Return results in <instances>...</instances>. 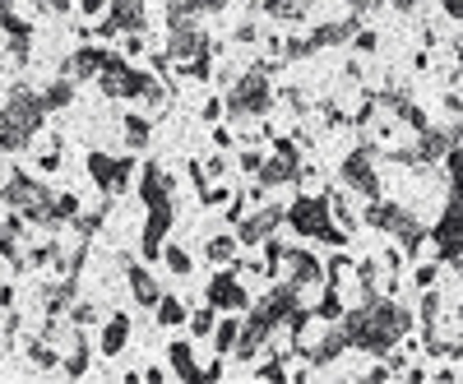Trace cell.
Here are the masks:
<instances>
[{"instance_id": "cell-53", "label": "cell", "mask_w": 463, "mask_h": 384, "mask_svg": "<svg viewBox=\"0 0 463 384\" xmlns=\"http://www.w3.org/2000/svg\"><path fill=\"white\" fill-rule=\"evenodd\" d=\"M458 352H463V348H458Z\"/></svg>"}, {"instance_id": "cell-2", "label": "cell", "mask_w": 463, "mask_h": 384, "mask_svg": "<svg viewBox=\"0 0 463 384\" xmlns=\"http://www.w3.org/2000/svg\"><path fill=\"white\" fill-rule=\"evenodd\" d=\"M52 117L43 93L28 89V84H14L5 107H0V153H19L33 144V135L43 130V121Z\"/></svg>"}, {"instance_id": "cell-3", "label": "cell", "mask_w": 463, "mask_h": 384, "mask_svg": "<svg viewBox=\"0 0 463 384\" xmlns=\"http://www.w3.org/2000/svg\"><path fill=\"white\" fill-rule=\"evenodd\" d=\"M0 200H5L14 213H24V222H33V227H61L56 222V190L43 185L37 176H28V172H10Z\"/></svg>"}, {"instance_id": "cell-5", "label": "cell", "mask_w": 463, "mask_h": 384, "mask_svg": "<svg viewBox=\"0 0 463 384\" xmlns=\"http://www.w3.org/2000/svg\"><path fill=\"white\" fill-rule=\"evenodd\" d=\"M227 117L237 121V126H246V121H255V117H264L269 107H274V89H269V70L264 65H255V70H246V74H237L232 80V93H227Z\"/></svg>"}, {"instance_id": "cell-37", "label": "cell", "mask_w": 463, "mask_h": 384, "mask_svg": "<svg viewBox=\"0 0 463 384\" xmlns=\"http://www.w3.org/2000/svg\"><path fill=\"white\" fill-rule=\"evenodd\" d=\"M316 47H311V37H292V42H283V56L288 61H301V56H311Z\"/></svg>"}, {"instance_id": "cell-26", "label": "cell", "mask_w": 463, "mask_h": 384, "mask_svg": "<svg viewBox=\"0 0 463 384\" xmlns=\"http://www.w3.org/2000/svg\"><path fill=\"white\" fill-rule=\"evenodd\" d=\"M185 301L181 296H158V324L163 329H176V324H185Z\"/></svg>"}, {"instance_id": "cell-1", "label": "cell", "mask_w": 463, "mask_h": 384, "mask_svg": "<svg viewBox=\"0 0 463 384\" xmlns=\"http://www.w3.org/2000/svg\"><path fill=\"white\" fill-rule=\"evenodd\" d=\"M338 324H343V333H347L353 348H362L371 357H384V352H394V342L412 329V315L403 311L399 301L380 296L371 287V292H362V301L353 305V311L338 315Z\"/></svg>"}, {"instance_id": "cell-9", "label": "cell", "mask_w": 463, "mask_h": 384, "mask_svg": "<svg viewBox=\"0 0 463 384\" xmlns=\"http://www.w3.org/2000/svg\"><path fill=\"white\" fill-rule=\"evenodd\" d=\"M89 176L98 181V190L121 195L135 176V158H111V153H89Z\"/></svg>"}, {"instance_id": "cell-16", "label": "cell", "mask_w": 463, "mask_h": 384, "mask_svg": "<svg viewBox=\"0 0 463 384\" xmlns=\"http://www.w3.org/2000/svg\"><path fill=\"white\" fill-rule=\"evenodd\" d=\"M102 61H107V47H93V42H84V47H74L70 52V61H65V80H98V70H102Z\"/></svg>"}, {"instance_id": "cell-20", "label": "cell", "mask_w": 463, "mask_h": 384, "mask_svg": "<svg viewBox=\"0 0 463 384\" xmlns=\"http://www.w3.org/2000/svg\"><path fill=\"white\" fill-rule=\"evenodd\" d=\"M126 278H130V292H135V301L144 305V311H148V305H158V283H153V274H148V268L144 264H130L126 259Z\"/></svg>"}, {"instance_id": "cell-34", "label": "cell", "mask_w": 463, "mask_h": 384, "mask_svg": "<svg viewBox=\"0 0 463 384\" xmlns=\"http://www.w3.org/2000/svg\"><path fill=\"white\" fill-rule=\"evenodd\" d=\"M28 357H33V366H56V361H61V357L52 352L47 338H33V342H28Z\"/></svg>"}, {"instance_id": "cell-13", "label": "cell", "mask_w": 463, "mask_h": 384, "mask_svg": "<svg viewBox=\"0 0 463 384\" xmlns=\"http://www.w3.org/2000/svg\"><path fill=\"white\" fill-rule=\"evenodd\" d=\"M204 296H209V305H213V311H246V305H250L246 287L237 283V268H222V274H213Z\"/></svg>"}, {"instance_id": "cell-42", "label": "cell", "mask_w": 463, "mask_h": 384, "mask_svg": "<svg viewBox=\"0 0 463 384\" xmlns=\"http://www.w3.org/2000/svg\"><path fill=\"white\" fill-rule=\"evenodd\" d=\"M144 52V33H126V56H139Z\"/></svg>"}, {"instance_id": "cell-23", "label": "cell", "mask_w": 463, "mask_h": 384, "mask_svg": "<svg viewBox=\"0 0 463 384\" xmlns=\"http://www.w3.org/2000/svg\"><path fill=\"white\" fill-rule=\"evenodd\" d=\"M89 370V338H84V329H70V352H65V375H74L80 379Z\"/></svg>"}, {"instance_id": "cell-21", "label": "cell", "mask_w": 463, "mask_h": 384, "mask_svg": "<svg viewBox=\"0 0 463 384\" xmlns=\"http://www.w3.org/2000/svg\"><path fill=\"white\" fill-rule=\"evenodd\" d=\"M126 338H130V315L116 311V315L102 324V348H98V352H102V357H116V352L126 348Z\"/></svg>"}, {"instance_id": "cell-19", "label": "cell", "mask_w": 463, "mask_h": 384, "mask_svg": "<svg viewBox=\"0 0 463 384\" xmlns=\"http://www.w3.org/2000/svg\"><path fill=\"white\" fill-rule=\"evenodd\" d=\"M227 10V0H167V23H185L200 14H218Z\"/></svg>"}, {"instance_id": "cell-46", "label": "cell", "mask_w": 463, "mask_h": 384, "mask_svg": "<svg viewBox=\"0 0 463 384\" xmlns=\"http://www.w3.org/2000/svg\"><path fill=\"white\" fill-rule=\"evenodd\" d=\"M218 117H222V102L209 98V102H204V121H218Z\"/></svg>"}, {"instance_id": "cell-41", "label": "cell", "mask_w": 463, "mask_h": 384, "mask_svg": "<svg viewBox=\"0 0 463 384\" xmlns=\"http://www.w3.org/2000/svg\"><path fill=\"white\" fill-rule=\"evenodd\" d=\"M200 167H204V176H213V181H218V176L227 172V163L218 158V153H213V158H209V163H200Z\"/></svg>"}, {"instance_id": "cell-32", "label": "cell", "mask_w": 463, "mask_h": 384, "mask_svg": "<svg viewBox=\"0 0 463 384\" xmlns=\"http://www.w3.org/2000/svg\"><path fill=\"white\" fill-rule=\"evenodd\" d=\"M218 329V352H232V348H237V333H241V320H222V324H213Z\"/></svg>"}, {"instance_id": "cell-4", "label": "cell", "mask_w": 463, "mask_h": 384, "mask_svg": "<svg viewBox=\"0 0 463 384\" xmlns=\"http://www.w3.org/2000/svg\"><path fill=\"white\" fill-rule=\"evenodd\" d=\"M167 61L181 70V74H195V80H204L209 74V56H213V42H209V33L195 23V19H185V23H167Z\"/></svg>"}, {"instance_id": "cell-43", "label": "cell", "mask_w": 463, "mask_h": 384, "mask_svg": "<svg viewBox=\"0 0 463 384\" xmlns=\"http://www.w3.org/2000/svg\"><path fill=\"white\" fill-rule=\"evenodd\" d=\"M353 42H357V52H375V33H362V28H357Z\"/></svg>"}, {"instance_id": "cell-31", "label": "cell", "mask_w": 463, "mask_h": 384, "mask_svg": "<svg viewBox=\"0 0 463 384\" xmlns=\"http://www.w3.org/2000/svg\"><path fill=\"white\" fill-rule=\"evenodd\" d=\"M121 126H126V148H144L148 144V121L144 117H126Z\"/></svg>"}, {"instance_id": "cell-27", "label": "cell", "mask_w": 463, "mask_h": 384, "mask_svg": "<svg viewBox=\"0 0 463 384\" xmlns=\"http://www.w3.org/2000/svg\"><path fill=\"white\" fill-rule=\"evenodd\" d=\"M204 255H209V264H232L237 259V237H209Z\"/></svg>"}, {"instance_id": "cell-47", "label": "cell", "mask_w": 463, "mask_h": 384, "mask_svg": "<svg viewBox=\"0 0 463 384\" xmlns=\"http://www.w3.org/2000/svg\"><path fill=\"white\" fill-rule=\"evenodd\" d=\"M102 5H107V0H84V5H80V10H84L89 19H98V14H102Z\"/></svg>"}, {"instance_id": "cell-28", "label": "cell", "mask_w": 463, "mask_h": 384, "mask_svg": "<svg viewBox=\"0 0 463 384\" xmlns=\"http://www.w3.org/2000/svg\"><path fill=\"white\" fill-rule=\"evenodd\" d=\"M70 98H74V80H61L56 84H47V93H43V102H47V111H61V107H70Z\"/></svg>"}, {"instance_id": "cell-11", "label": "cell", "mask_w": 463, "mask_h": 384, "mask_svg": "<svg viewBox=\"0 0 463 384\" xmlns=\"http://www.w3.org/2000/svg\"><path fill=\"white\" fill-rule=\"evenodd\" d=\"M343 181H347V190H357L362 200H380V176H375V163H371V148H353V153H347Z\"/></svg>"}, {"instance_id": "cell-45", "label": "cell", "mask_w": 463, "mask_h": 384, "mask_svg": "<svg viewBox=\"0 0 463 384\" xmlns=\"http://www.w3.org/2000/svg\"><path fill=\"white\" fill-rule=\"evenodd\" d=\"M255 37H260V33H255V23H250V19H246V23H241V28H237V42H255Z\"/></svg>"}, {"instance_id": "cell-18", "label": "cell", "mask_w": 463, "mask_h": 384, "mask_svg": "<svg viewBox=\"0 0 463 384\" xmlns=\"http://www.w3.org/2000/svg\"><path fill=\"white\" fill-rule=\"evenodd\" d=\"M357 37V19L347 14V19H334V23H320L316 33H311V47L320 52V47H343V42H353Z\"/></svg>"}, {"instance_id": "cell-12", "label": "cell", "mask_w": 463, "mask_h": 384, "mask_svg": "<svg viewBox=\"0 0 463 384\" xmlns=\"http://www.w3.org/2000/svg\"><path fill=\"white\" fill-rule=\"evenodd\" d=\"M116 33H144V0H107V19L98 23V37Z\"/></svg>"}, {"instance_id": "cell-49", "label": "cell", "mask_w": 463, "mask_h": 384, "mask_svg": "<svg viewBox=\"0 0 463 384\" xmlns=\"http://www.w3.org/2000/svg\"><path fill=\"white\" fill-rule=\"evenodd\" d=\"M445 10H449L454 19H463V0H445Z\"/></svg>"}, {"instance_id": "cell-35", "label": "cell", "mask_w": 463, "mask_h": 384, "mask_svg": "<svg viewBox=\"0 0 463 384\" xmlns=\"http://www.w3.org/2000/svg\"><path fill=\"white\" fill-rule=\"evenodd\" d=\"M213 324H218L213 305H209V311H195V315H190V333H195V338H209V333H213Z\"/></svg>"}, {"instance_id": "cell-29", "label": "cell", "mask_w": 463, "mask_h": 384, "mask_svg": "<svg viewBox=\"0 0 463 384\" xmlns=\"http://www.w3.org/2000/svg\"><path fill=\"white\" fill-rule=\"evenodd\" d=\"M264 10L274 14V19H306L311 0H264Z\"/></svg>"}, {"instance_id": "cell-30", "label": "cell", "mask_w": 463, "mask_h": 384, "mask_svg": "<svg viewBox=\"0 0 463 384\" xmlns=\"http://www.w3.org/2000/svg\"><path fill=\"white\" fill-rule=\"evenodd\" d=\"M158 255H163V264L172 268V274H176V278H185V274H190V268H195V264H190V255H185L181 246H163Z\"/></svg>"}, {"instance_id": "cell-8", "label": "cell", "mask_w": 463, "mask_h": 384, "mask_svg": "<svg viewBox=\"0 0 463 384\" xmlns=\"http://www.w3.org/2000/svg\"><path fill=\"white\" fill-rule=\"evenodd\" d=\"M297 172H301V153H297V144H292V139H274V158H264V163H260L255 181H260V190H279V185L297 181Z\"/></svg>"}, {"instance_id": "cell-40", "label": "cell", "mask_w": 463, "mask_h": 384, "mask_svg": "<svg viewBox=\"0 0 463 384\" xmlns=\"http://www.w3.org/2000/svg\"><path fill=\"white\" fill-rule=\"evenodd\" d=\"M260 163H264V153H255V148H246V153H241V172H250V176H255V172H260Z\"/></svg>"}, {"instance_id": "cell-15", "label": "cell", "mask_w": 463, "mask_h": 384, "mask_svg": "<svg viewBox=\"0 0 463 384\" xmlns=\"http://www.w3.org/2000/svg\"><path fill=\"white\" fill-rule=\"evenodd\" d=\"M283 268H288V283H292V287H316V283H325L320 259L306 255V250H288V246H283Z\"/></svg>"}, {"instance_id": "cell-33", "label": "cell", "mask_w": 463, "mask_h": 384, "mask_svg": "<svg viewBox=\"0 0 463 384\" xmlns=\"http://www.w3.org/2000/svg\"><path fill=\"white\" fill-rule=\"evenodd\" d=\"M329 213L338 218V227H343V232H353V227H357V218H353V204H347L343 195H329Z\"/></svg>"}, {"instance_id": "cell-44", "label": "cell", "mask_w": 463, "mask_h": 384, "mask_svg": "<svg viewBox=\"0 0 463 384\" xmlns=\"http://www.w3.org/2000/svg\"><path fill=\"white\" fill-rule=\"evenodd\" d=\"M431 283H436V268L421 264V268H417V287H431Z\"/></svg>"}, {"instance_id": "cell-7", "label": "cell", "mask_w": 463, "mask_h": 384, "mask_svg": "<svg viewBox=\"0 0 463 384\" xmlns=\"http://www.w3.org/2000/svg\"><path fill=\"white\" fill-rule=\"evenodd\" d=\"M366 222H371V227H384V232H394V237L403 241V250H417V246H421V222H417L408 209H399V204L371 200V204H366Z\"/></svg>"}, {"instance_id": "cell-52", "label": "cell", "mask_w": 463, "mask_h": 384, "mask_svg": "<svg viewBox=\"0 0 463 384\" xmlns=\"http://www.w3.org/2000/svg\"><path fill=\"white\" fill-rule=\"evenodd\" d=\"M10 5H14V0H0V10H10Z\"/></svg>"}, {"instance_id": "cell-51", "label": "cell", "mask_w": 463, "mask_h": 384, "mask_svg": "<svg viewBox=\"0 0 463 384\" xmlns=\"http://www.w3.org/2000/svg\"><path fill=\"white\" fill-rule=\"evenodd\" d=\"M454 264H458V274H463V255H454Z\"/></svg>"}, {"instance_id": "cell-17", "label": "cell", "mask_w": 463, "mask_h": 384, "mask_svg": "<svg viewBox=\"0 0 463 384\" xmlns=\"http://www.w3.org/2000/svg\"><path fill=\"white\" fill-rule=\"evenodd\" d=\"M139 200H144V209L172 200V176H167L158 163H144V167H139Z\"/></svg>"}, {"instance_id": "cell-10", "label": "cell", "mask_w": 463, "mask_h": 384, "mask_svg": "<svg viewBox=\"0 0 463 384\" xmlns=\"http://www.w3.org/2000/svg\"><path fill=\"white\" fill-rule=\"evenodd\" d=\"M283 204H264L255 213H241L237 218V246H264V237H274L279 232V222H283Z\"/></svg>"}, {"instance_id": "cell-6", "label": "cell", "mask_w": 463, "mask_h": 384, "mask_svg": "<svg viewBox=\"0 0 463 384\" xmlns=\"http://www.w3.org/2000/svg\"><path fill=\"white\" fill-rule=\"evenodd\" d=\"M283 222H292L301 237H316V241H329V246H343L347 232L334 227V213H329V195H301L288 204Z\"/></svg>"}, {"instance_id": "cell-14", "label": "cell", "mask_w": 463, "mask_h": 384, "mask_svg": "<svg viewBox=\"0 0 463 384\" xmlns=\"http://www.w3.org/2000/svg\"><path fill=\"white\" fill-rule=\"evenodd\" d=\"M172 218H176V204L167 200V204H148V218H144V237H139V250H144V259H158V250H163V237L172 232Z\"/></svg>"}, {"instance_id": "cell-24", "label": "cell", "mask_w": 463, "mask_h": 384, "mask_svg": "<svg viewBox=\"0 0 463 384\" xmlns=\"http://www.w3.org/2000/svg\"><path fill=\"white\" fill-rule=\"evenodd\" d=\"M74 283H80V278H61V283H52V287L43 292L47 315H65V311H70V305H74Z\"/></svg>"}, {"instance_id": "cell-22", "label": "cell", "mask_w": 463, "mask_h": 384, "mask_svg": "<svg viewBox=\"0 0 463 384\" xmlns=\"http://www.w3.org/2000/svg\"><path fill=\"white\" fill-rule=\"evenodd\" d=\"M24 213H14V218H5L0 222V255L5 259H14V264H24V250H19V237H24Z\"/></svg>"}, {"instance_id": "cell-50", "label": "cell", "mask_w": 463, "mask_h": 384, "mask_svg": "<svg viewBox=\"0 0 463 384\" xmlns=\"http://www.w3.org/2000/svg\"><path fill=\"white\" fill-rule=\"evenodd\" d=\"M0 305H14V287H0Z\"/></svg>"}, {"instance_id": "cell-48", "label": "cell", "mask_w": 463, "mask_h": 384, "mask_svg": "<svg viewBox=\"0 0 463 384\" xmlns=\"http://www.w3.org/2000/svg\"><path fill=\"white\" fill-rule=\"evenodd\" d=\"M260 375H264V379H283V361H269Z\"/></svg>"}, {"instance_id": "cell-25", "label": "cell", "mask_w": 463, "mask_h": 384, "mask_svg": "<svg viewBox=\"0 0 463 384\" xmlns=\"http://www.w3.org/2000/svg\"><path fill=\"white\" fill-rule=\"evenodd\" d=\"M167 357H172V370H176L181 379H200V366H195V352H190V342H172Z\"/></svg>"}, {"instance_id": "cell-36", "label": "cell", "mask_w": 463, "mask_h": 384, "mask_svg": "<svg viewBox=\"0 0 463 384\" xmlns=\"http://www.w3.org/2000/svg\"><path fill=\"white\" fill-rule=\"evenodd\" d=\"M98 320V305H89V301H80V305H70V324L74 329H89Z\"/></svg>"}, {"instance_id": "cell-38", "label": "cell", "mask_w": 463, "mask_h": 384, "mask_svg": "<svg viewBox=\"0 0 463 384\" xmlns=\"http://www.w3.org/2000/svg\"><path fill=\"white\" fill-rule=\"evenodd\" d=\"M357 10H371V5H394V10H417L421 0H353Z\"/></svg>"}, {"instance_id": "cell-39", "label": "cell", "mask_w": 463, "mask_h": 384, "mask_svg": "<svg viewBox=\"0 0 463 384\" xmlns=\"http://www.w3.org/2000/svg\"><path fill=\"white\" fill-rule=\"evenodd\" d=\"M33 5L43 10V14H65V10H70V0H33Z\"/></svg>"}]
</instances>
